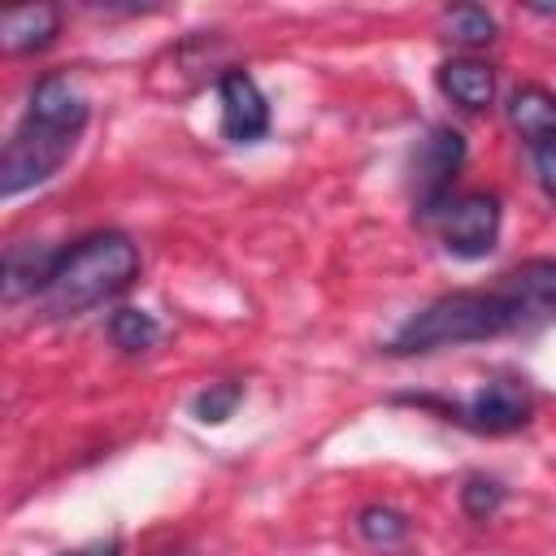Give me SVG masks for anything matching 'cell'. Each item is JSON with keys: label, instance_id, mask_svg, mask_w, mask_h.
I'll list each match as a JSON object with an SVG mask.
<instances>
[{"label": "cell", "instance_id": "cell-12", "mask_svg": "<svg viewBox=\"0 0 556 556\" xmlns=\"http://www.w3.org/2000/svg\"><path fill=\"white\" fill-rule=\"evenodd\" d=\"M156 334H161V326H156V317L143 313V308H117V313L109 317V339H113L122 352H148V348L156 343Z\"/></svg>", "mask_w": 556, "mask_h": 556}, {"label": "cell", "instance_id": "cell-6", "mask_svg": "<svg viewBox=\"0 0 556 556\" xmlns=\"http://www.w3.org/2000/svg\"><path fill=\"white\" fill-rule=\"evenodd\" d=\"M465 165V139L452 126H434L413 156V195H417V222L434 213L452 195V178Z\"/></svg>", "mask_w": 556, "mask_h": 556}, {"label": "cell", "instance_id": "cell-9", "mask_svg": "<svg viewBox=\"0 0 556 556\" xmlns=\"http://www.w3.org/2000/svg\"><path fill=\"white\" fill-rule=\"evenodd\" d=\"M504 109H508V126H513L530 148L556 139V91H547V87H539V83H521V87L508 96Z\"/></svg>", "mask_w": 556, "mask_h": 556}, {"label": "cell", "instance_id": "cell-17", "mask_svg": "<svg viewBox=\"0 0 556 556\" xmlns=\"http://www.w3.org/2000/svg\"><path fill=\"white\" fill-rule=\"evenodd\" d=\"M534 174H539V187L556 200V139H547V143L534 148Z\"/></svg>", "mask_w": 556, "mask_h": 556}, {"label": "cell", "instance_id": "cell-2", "mask_svg": "<svg viewBox=\"0 0 556 556\" xmlns=\"http://www.w3.org/2000/svg\"><path fill=\"white\" fill-rule=\"evenodd\" d=\"M91 117L87 96L65 74H43L30 91L26 117L0 152V195L13 200L39 182H48L74 152L83 126Z\"/></svg>", "mask_w": 556, "mask_h": 556}, {"label": "cell", "instance_id": "cell-16", "mask_svg": "<svg viewBox=\"0 0 556 556\" xmlns=\"http://www.w3.org/2000/svg\"><path fill=\"white\" fill-rule=\"evenodd\" d=\"M504 486L495 482V478H482V473H473V478H465V486H460V508L469 513V517H478V521H486L500 504H504Z\"/></svg>", "mask_w": 556, "mask_h": 556}, {"label": "cell", "instance_id": "cell-19", "mask_svg": "<svg viewBox=\"0 0 556 556\" xmlns=\"http://www.w3.org/2000/svg\"><path fill=\"white\" fill-rule=\"evenodd\" d=\"M161 556H187V552H161Z\"/></svg>", "mask_w": 556, "mask_h": 556}, {"label": "cell", "instance_id": "cell-15", "mask_svg": "<svg viewBox=\"0 0 556 556\" xmlns=\"http://www.w3.org/2000/svg\"><path fill=\"white\" fill-rule=\"evenodd\" d=\"M239 400H243V387H239V382H208V387L191 400V413H195L200 421L217 426V421H226V417L235 413Z\"/></svg>", "mask_w": 556, "mask_h": 556}, {"label": "cell", "instance_id": "cell-11", "mask_svg": "<svg viewBox=\"0 0 556 556\" xmlns=\"http://www.w3.org/2000/svg\"><path fill=\"white\" fill-rule=\"evenodd\" d=\"M61 30V9L56 4H26L0 17V43L4 52H39L56 39Z\"/></svg>", "mask_w": 556, "mask_h": 556}, {"label": "cell", "instance_id": "cell-4", "mask_svg": "<svg viewBox=\"0 0 556 556\" xmlns=\"http://www.w3.org/2000/svg\"><path fill=\"white\" fill-rule=\"evenodd\" d=\"M395 400L417 404V408H434L443 421L469 426L478 434H513L534 413V400L517 378H491L469 400H439V395H395Z\"/></svg>", "mask_w": 556, "mask_h": 556}, {"label": "cell", "instance_id": "cell-7", "mask_svg": "<svg viewBox=\"0 0 556 556\" xmlns=\"http://www.w3.org/2000/svg\"><path fill=\"white\" fill-rule=\"evenodd\" d=\"M217 100H222V135L230 143H256L269 130V104L248 70H222Z\"/></svg>", "mask_w": 556, "mask_h": 556}, {"label": "cell", "instance_id": "cell-1", "mask_svg": "<svg viewBox=\"0 0 556 556\" xmlns=\"http://www.w3.org/2000/svg\"><path fill=\"white\" fill-rule=\"evenodd\" d=\"M556 321V256L526 261L500 274L495 287L447 291L413 313L387 343V356H426L439 348L482 343L513 330H534Z\"/></svg>", "mask_w": 556, "mask_h": 556}, {"label": "cell", "instance_id": "cell-5", "mask_svg": "<svg viewBox=\"0 0 556 556\" xmlns=\"http://www.w3.org/2000/svg\"><path fill=\"white\" fill-rule=\"evenodd\" d=\"M500 195L491 191H465V195H447L434 213L421 217V226L439 230V243L460 256V261H478L495 248L500 239Z\"/></svg>", "mask_w": 556, "mask_h": 556}, {"label": "cell", "instance_id": "cell-14", "mask_svg": "<svg viewBox=\"0 0 556 556\" xmlns=\"http://www.w3.org/2000/svg\"><path fill=\"white\" fill-rule=\"evenodd\" d=\"M443 35L456 39V43H491L495 39V17L478 4H456V9H443Z\"/></svg>", "mask_w": 556, "mask_h": 556}, {"label": "cell", "instance_id": "cell-18", "mask_svg": "<svg viewBox=\"0 0 556 556\" xmlns=\"http://www.w3.org/2000/svg\"><path fill=\"white\" fill-rule=\"evenodd\" d=\"M61 556H122V539L109 534V539H96L87 547H74V552H61Z\"/></svg>", "mask_w": 556, "mask_h": 556}, {"label": "cell", "instance_id": "cell-3", "mask_svg": "<svg viewBox=\"0 0 556 556\" xmlns=\"http://www.w3.org/2000/svg\"><path fill=\"white\" fill-rule=\"evenodd\" d=\"M139 278V248L122 230H96L70 248H61L39 304L48 317H78L113 295H122Z\"/></svg>", "mask_w": 556, "mask_h": 556}, {"label": "cell", "instance_id": "cell-13", "mask_svg": "<svg viewBox=\"0 0 556 556\" xmlns=\"http://www.w3.org/2000/svg\"><path fill=\"white\" fill-rule=\"evenodd\" d=\"M356 530H361V539L374 543V547H395V543L408 539L413 526H408L404 513H395V508H387V504H369V508H361Z\"/></svg>", "mask_w": 556, "mask_h": 556}, {"label": "cell", "instance_id": "cell-10", "mask_svg": "<svg viewBox=\"0 0 556 556\" xmlns=\"http://www.w3.org/2000/svg\"><path fill=\"white\" fill-rule=\"evenodd\" d=\"M439 91H443L452 104L478 113V109H486V104L495 100V70H491L486 61H473V56L443 61V65H439Z\"/></svg>", "mask_w": 556, "mask_h": 556}, {"label": "cell", "instance_id": "cell-8", "mask_svg": "<svg viewBox=\"0 0 556 556\" xmlns=\"http://www.w3.org/2000/svg\"><path fill=\"white\" fill-rule=\"evenodd\" d=\"M56 256L61 248H48V243H9L4 248V300H22V295H35L48 287L52 269H56Z\"/></svg>", "mask_w": 556, "mask_h": 556}]
</instances>
